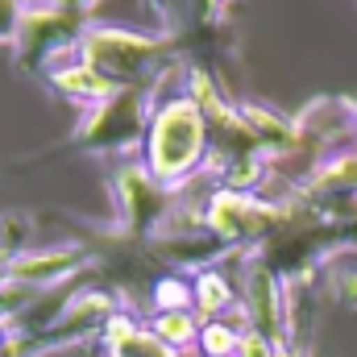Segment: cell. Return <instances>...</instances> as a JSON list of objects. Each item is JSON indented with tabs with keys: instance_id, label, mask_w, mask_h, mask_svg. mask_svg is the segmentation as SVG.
I'll return each instance as SVG.
<instances>
[{
	"instance_id": "6da1fadb",
	"label": "cell",
	"mask_w": 357,
	"mask_h": 357,
	"mask_svg": "<svg viewBox=\"0 0 357 357\" xmlns=\"http://www.w3.org/2000/svg\"><path fill=\"white\" fill-rule=\"evenodd\" d=\"M208 158H212V133H208V121L195 108V100L187 91L154 100L150 129H146V142H142L146 171L162 187L178 191L208 167Z\"/></svg>"
},
{
	"instance_id": "5bb4252c",
	"label": "cell",
	"mask_w": 357,
	"mask_h": 357,
	"mask_svg": "<svg viewBox=\"0 0 357 357\" xmlns=\"http://www.w3.org/2000/svg\"><path fill=\"white\" fill-rule=\"evenodd\" d=\"M266 175H270L266 154H258V150L216 158V178H220V187H229V191H254V195H258V187L266 183Z\"/></svg>"
},
{
	"instance_id": "9a60e30c",
	"label": "cell",
	"mask_w": 357,
	"mask_h": 357,
	"mask_svg": "<svg viewBox=\"0 0 357 357\" xmlns=\"http://www.w3.org/2000/svg\"><path fill=\"white\" fill-rule=\"evenodd\" d=\"M199 316H195V307H178V312H154V320H150V328L171 345L178 354H187V349H195V337H199Z\"/></svg>"
},
{
	"instance_id": "4fadbf2b",
	"label": "cell",
	"mask_w": 357,
	"mask_h": 357,
	"mask_svg": "<svg viewBox=\"0 0 357 357\" xmlns=\"http://www.w3.org/2000/svg\"><path fill=\"white\" fill-rule=\"evenodd\" d=\"M191 287H195V316H199V320L229 316L233 307H241V299H237L233 282H229V278H225L216 266L199 270V274L191 278Z\"/></svg>"
},
{
	"instance_id": "8fae6325",
	"label": "cell",
	"mask_w": 357,
	"mask_h": 357,
	"mask_svg": "<svg viewBox=\"0 0 357 357\" xmlns=\"http://www.w3.org/2000/svg\"><path fill=\"white\" fill-rule=\"evenodd\" d=\"M50 88L59 91L63 100H71V104H79V108H91V104H100L108 91H112V84L96 71V67H88L79 54H71V59H63V63H54L46 75H42Z\"/></svg>"
},
{
	"instance_id": "7402d4cb",
	"label": "cell",
	"mask_w": 357,
	"mask_h": 357,
	"mask_svg": "<svg viewBox=\"0 0 357 357\" xmlns=\"http://www.w3.org/2000/svg\"><path fill=\"white\" fill-rule=\"evenodd\" d=\"M8 278H13V258H8V254H0V287H4Z\"/></svg>"
},
{
	"instance_id": "cb8c5ba5",
	"label": "cell",
	"mask_w": 357,
	"mask_h": 357,
	"mask_svg": "<svg viewBox=\"0 0 357 357\" xmlns=\"http://www.w3.org/2000/svg\"><path fill=\"white\" fill-rule=\"evenodd\" d=\"M274 357H303V354H299L295 345H278V349H274Z\"/></svg>"
},
{
	"instance_id": "ac0fdd59",
	"label": "cell",
	"mask_w": 357,
	"mask_h": 357,
	"mask_svg": "<svg viewBox=\"0 0 357 357\" xmlns=\"http://www.w3.org/2000/svg\"><path fill=\"white\" fill-rule=\"evenodd\" d=\"M25 4H29V0H0V46H13Z\"/></svg>"
},
{
	"instance_id": "52a82bcc",
	"label": "cell",
	"mask_w": 357,
	"mask_h": 357,
	"mask_svg": "<svg viewBox=\"0 0 357 357\" xmlns=\"http://www.w3.org/2000/svg\"><path fill=\"white\" fill-rule=\"evenodd\" d=\"M108 187H112V199H116V216H121V229L129 237H154L162 229V220L171 216L175 208V191L162 187L158 178L146 171L142 158H121L112 162V175H108Z\"/></svg>"
},
{
	"instance_id": "9c48e42d",
	"label": "cell",
	"mask_w": 357,
	"mask_h": 357,
	"mask_svg": "<svg viewBox=\"0 0 357 357\" xmlns=\"http://www.w3.org/2000/svg\"><path fill=\"white\" fill-rule=\"evenodd\" d=\"M88 266H91V254L75 241H67V245H29L25 254L13 258V278L29 282L38 291H54V287L71 282Z\"/></svg>"
},
{
	"instance_id": "ffe728a7",
	"label": "cell",
	"mask_w": 357,
	"mask_h": 357,
	"mask_svg": "<svg viewBox=\"0 0 357 357\" xmlns=\"http://www.w3.org/2000/svg\"><path fill=\"white\" fill-rule=\"evenodd\" d=\"M333 287H337V295H341L345 303H354L357 307V270H337Z\"/></svg>"
},
{
	"instance_id": "8992f818",
	"label": "cell",
	"mask_w": 357,
	"mask_h": 357,
	"mask_svg": "<svg viewBox=\"0 0 357 357\" xmlns=\"http://www.w3.org/2000/svg\"><path fill=\"white\" fill-rule=\"evenodd\" d=\"M204 229L229 245V250H245V245H258L262 237H270L274 229H282L287 220V208L274 204V199H262L254 191H229V187H216L204 208Z\"/></svg>"
},
{
	"instance_id": "7a4b0ae2",
	"label": "cell",
	"mask_w": 357,
	"mask_h": 357,
	"mask_svg": "<svg viewBox=\"0 0 357 357\" xmlns=\"http://www.w3.org/2000/svg\"><path fill=\"white\" fill-rule=\"evenodd\" d=\"M158 84V79H154ZM154 84H129V88H112L100 104L84 108L79 125H75V146L91 158H133L142 154L146 129H150V112H154Z\"/></svg>"
},
{
	"instance_id": "44dd1931",
	"label": "cell",
	"mask_w": 357,
	"mask_h": 357,
	"mask_svg": "<svg viewBox=\"0 0 357 357\" xmlns=\"http://www.w3.org/2000/svg\"><path fill=\"white\" fill-rule=\"evenodd\" d=\"M54 4H63L71 13H84V17H88V8H91V0H54Z\"/></svg>"
},
{
	"instance_id": "3957f363",
	"label": "cell",
	"mask_w": 357,
	"mask_h": 357,
	"mask_svg": "<svg viewBox=\"0 0 357 357\" xmlns=\"http://www.w3.org/2000/svg\"><path fill=\"white\" fill-rule=\"evenodd\" d=\"M112 88L154 84L167 63H175V42L167 33H146L129 25H88L75 50Z\"/></svg>"
},
{
	"instance_id": "ba28073f",
	"label": "cell",
	"mask_w": 357,
	"mask_h": 357,
	"mask_svg": "<svg viewBox=\"0 0 357 357\" xmlns=\"http://www.w3.org/2000/svg\"><path fill=\"white\" fill-rule=\"evenodd\" d=\"M241 312L250 320L254 333L270 337L274 345H291V295L278 278V270L254 258L245 266V282H241Z\"/></svg>"
},
{
	"instance_id": "d4e9b609",
	"label": "cell",
	"mask_w": 357,
	"mask_h": 357,
	"mask_svg": "<svg viewBox=\"0 0 357 357\" xmlns=\"http://www.w3.org/2000/svg\"><path fill=\"white\" fill-rule=\"evenodd\" d=\"M4 345H8V328H0V357H4Z\"/></svg>"
},
{
	"instance_id": "30bf717a",
	"label": "cell",
	"mask_w": 357,
	"mask_h": 357,
	"mask_svg": "<svg viewBox=\"0 0 357 357\" xmlns=\"http://www.w3.org/2000/svg\"><path fill=\"white\" fill-rule=\"evenodd\" d=\"M100 357H183L178 349H171L146 320H137V316H129L125 307L104 324V333H100Z\"/></svg>"
},
{
	"instance_id": "5b68a950",
	"label": "cell",
	"mask_w": 357,
	"mask_h": 357,
	"mask_svg": "<svg viewBox=\"0 0 357 357\" xmlns=\"http://www.w3.org/2000/svg\"><path fill=\"white\" fill-rule=\"evenodd\" d=\"M84 29H88L84 13H71V8H63L54 0L25 4L17 38H13V59H17L21 71L46 75L54 63H63V59H71L79 50Z\"/></svg>"
},
{
	"instance_id": "d6986e66",
	"label": "cell",
	"mask_w": 357,
	"mask_h": 357,
	"mask_svg": "<svg viewBox=\"0 0 357 357\" xmlns=\"http://www.w3.org/2000/svg\"><path fill=\"white\" fill-rule=\"evenodd\" d=\"M274 349H278V345H274L270 337H262V333H254V328H250V333L241 337L237 357H274Z\"/></svg>"
},
{
	"instance_id": "277c9868",
	"label": "cell",
	"mask_w": 357,
	"mask_h": 357,
	"mask_svg": "<svg viewBox=\"0 0 357 357\" xmlns=\"http://www.w3.org/2000/svg\"><path fill=\"white\" fill-rule=\"evenodd\" d=\"M121 312L116 295L112 291H100V287H84L75 291L63 312L38 328V333H21V328H8V345H4V357H42V354H59V349H75V345H88V341H100L104 324Z\"/></svg>"
},
{
	"instance_id": "7c38bea8",
	"label": "cell",
	"mask_w": 357,
	"mask_h": 357,
	"mask_svg": "<svg viewBox=\"0 0 357 357\" xmlns=\"http://www.w3.org/2000/svg\"><path fill=\"white\" fill-rule=\"evenodd\" d=\"M245 333H250V320H245V312L237 307L233 320H229V316L204 320V324H199V337H195V349H199V357H237Z\"/></svg>"
},
{
	"instance_id": "603a6c76",
	"label": "cell",
	"mask_w": 357,
	"mask_h": 357,
	"mask_svg": "<svg viewBox=\"0 0 357 357\" xmlns=\"http://www.w3.org/2000/svg\"><path fill=\"white\" fill-rule=\"evenodd\" d=\"M220 8H225V0H204V13H208V17H216Z\"/></svg>"
},
{
	"instance_id": "e0dca14e",
	"label": "cell",
	"mask_w": 357,
	"mask_h": 357,
	"mask_svg": "<svg viewBox=\"0 0 357 357\" xmlns=\"http://www.w3.org/2000/svg\"><path fill=\"white\" fill-rule=\"evenodd\" d=\"M178 307H195L191 278H183V274L158 278V287H154V312H178Z\"/></svg>"
},
{
	"instance_id": "2e32d148",
	"label": "cell",
	"mask_w": 357,
	"mask_h": 357,
	"mask_svg": "<svg viewBox=\"0 0 357 357\" xmlns=\"http://www.w3.org/2000/svg\"><path fill=\"white\" fill-rule=\"evenodd\" d=\"M33 241V220L25 212H0V254L17 258Z\"/></svg>"
}]
</instances>
